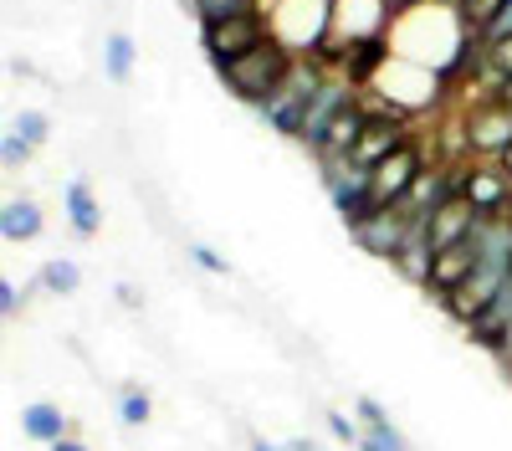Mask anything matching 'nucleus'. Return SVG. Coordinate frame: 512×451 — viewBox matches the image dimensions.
Masks as SVG:
<instances>
[{"label": "nucleus", "instance_id": "bb28decb", "mask_svg": "<svg viewBox=\"0 0 512 451\" xmlns=\"http://www.w3.org/2000/svg\"><path fill=\"white\" fill-rule=\"evenodd\" d=\"M16 134H21V139H31V144H47L52 123L41 118V113H31V108H26V113H21V123H16Z\"/></svg>", "mask_w": 512, "mask_h": 451}, {"label": "nucleus", "instance_id": "1a4fd4ad", "mask_svg": "<svg viewBox=\"0 0 512 451\" xmlns=\"http://www.w3.org/2000/svg\"><path fill=\"white\" fill-rule=\"evenodd\" d=\"M477 262H482V241H477V231L466 236V241H456V246H441V252H436V267H431V282H425V293L441 303L456 282H466V277L477 272Z\"/></svg>", "mask_w": 512, "mask_h": 451}, {"label": "nucleus", "instance_id": "412c9836", "mask_svg": "<svg viewBox=\"0 0 512 451\" xmlns=\"http://www.w3.org/2000/svg\"><path fill=\"white\" fill-rule=\"evenodd\" d=\"M190 6H195L200 26H210V21H226V16H246V11H262V0H190Z\"/></svg>", "mask_w": 512, "mask_h": 451}, {"label": "nucleus", "instance_id": "f704fd0d", "mask_svg": "<svg viewBox=\"0 0 512 451\" xmlns=\"http://www.w3.org/2000/svg\"><path fill=\"white\" fill-rule=\"evenodd\" d=\"M251 451H287V446H272V441H262V436H251Z\"/></svg>", "mask_w": 512, "mask_h": 451}, {"label": "nucleus", "instance_id": "c756f323", "mask_svg": "<svg viewBox=\"0 0 512 451\" xmlns=\"http://www.w3.org/2000/svg\"><path fill=\"white\" fill-rule=\"evenodd\" d=\"M0 318H21V293H16V282H0Z\"/></svg>", "mask_w": 512, "mask_h": 451}, {"label": "nucleus", "instance_id": "a211bd4d", "mask_svg": "<svg viewBox=\"0 0 512 451\" xmlns=\"http://www.w3.org/2000/svg\"><path fill=\"white\" fill-rule=\"evenodd\" d=\"M0 236H6V241L41 236V205L36 200H6V205H0Z\"/></svg>", "mask_w": 512, "mask_h": 451}, {"label": "nucleus", "instance_id": "20e7f679", "mask_svg": "<svg viewBox=\"0 0 512 451\" xmlns=\"http://www.w3.org/2000/svg\"><path fill=\"white\" fill-rule=\"evenodd\" d=\"M507 282H512V267H507V262H492V257H482V262H477V272L466 277V282H456L451 293L441 298V308H446V313H451V318L466 328V323H472L477 313H487V308H492V298L502 293Z\"/></svg>", "mask_w": 512, "mask_h": 451}, {"label": "nucleus", "instance_id": "0eeeda50", "mask_svg": "<svg viewBox=\"0 0 512 451\" xmlns=\"http://www.w3.org/2000/svg\"><path fill=\"white\" fill-rule=\"evenodd\" d=\"M410 231H415V216H405L400 205H374L364 221L349 226V236L364 246L369 257H379V262H395L400 246L410 241Z\"/></svg>", "mask_w": 512, "mask_h": 451}, {"label": "nucleus", "instance_id": "9d476101", "mask_svg": "<svg viewBox=\"0 0 512 451\" xmlns=\"http://www.w3.org/2000/svg\"><path fill=\"white\" fill-rule=\"evenodd\" d=\"M354 93H359V88H354L349 77H328L323 88L313 93V103H308V123H303V139H297V144H308V149L318 154V149H323V134H328V123L338 118V108H344Z\"/></svg>", "mask_w": 512, "mask_h": 451}, {"label": "nucleus", "instance_id": "4be33fe9", "mask_svg": "<svg viewBox=\"0 0 512 451\" xmlns=\"http://www.w3.org/2000/svg\"><path fill=\"white\" fill-rule=\"evenodd\" d=\"M77 282H82V272H77V262H67V257H57V262L41 267V287H47V293H77Z\"/></svg>", "mask_w": 512, "mask_h": 451}, {"label": "nucleus", "instance_id": "423d86ee", "mask_svg": "<svg viewBox=\"0 0 512 451\" xmlns=\"http://www.w3.org/2000/svg\"><path fill=\"white\" fill-rule=\"evenodd\" d=\"M420 170H425V144L410 134L390 159H379L374 170H369V200H374V205H400L405 190L420 180Z\"/></svg>", "mask_w": 512, "mask_h": 451}, {"label": "nucleus", "instance_id": "c85d7f7f", "mask_svg": "<svg viewBox=\"0 0 512 451\" xmlns=\"http://www.w3.org/2000/svg\"><path fill=\"white\" fill-rule=\"evenodd\" d=\"M190 257H195L205 272H216V277H226V272H231V267H226V257H216V252H210V246H200V241L190 246Z\"/></svg>", "mask_w": 512, "mask_h": 451}, {"label": "nucleus", "instance_id": "f257e3e1", "mask_svg": "<svg viewBox=\"0 0 512 451\" xmlns=\"http://www.w3.org/2000/svg\"><path fill=\"white\" fill-rule=\"evenodd\" d=\"M292 67H297V52L287 47L282 36H267L262 47H251V52L236 57V62H221L216 72H221V82H226L241 103H267L282 82H287Z\"/></svg>", "mask_w": 512, "mask_h": 451}, {"label": "nucleus", "instance_id": "c9c22d12", "mask_svg": "<svg viewBox=\"0 0 512 451\" xmlns=\"http://www.w3.org/2000/svg\"><path fill=\"white\" fill-rule=\"evenodd\" d=\"M497 164H502V170H507V175H512V144H507V149H502V154H497Z\"/></svg>", "mask_w": 512, "mask_h": 451}, {"label": "nucleus", "instance_id": "a878e982", "mask_svg": "<svg viewBox=\"0 0 512 451\" xmlns=\"http://www.w3.org/2000/svg\"><path fill=\"white\" fill-rule=\"evenodd\" d=\"M31 149H36V144H31V139H21V134L11 129L6 139H0V164H6V170H16V164H26V159H31Z\"/></svg>", "mask_w": 512, "mask_h": 451}, {"label": "nucleus", "instance_id": "b1692460", "mask_svg": "<svg viewBox=\"0 0 512 451\" xmlns=\"http://www.w3.org/2000/svg\"><path fill=\"white\" fill-rule=\"evenodd\" d=\"M472 41H477L482 52H487V47H497V41H512V0H507V6H502L482 31H472Z\"/></svg>", "mask_w": 512, "mask_h": 451}, {"label": "nucleus", "instance_id": "f3484780", "mask_svg": "<svg viewBox=\"0 0 512 451\" xmlns=\"http://www.w3.org/2000/svg\"><path fill=\"white\" fill-rule=\"evenodd\" d=\"M67 221H72V231H77L82 241L98 236L103 211H98V195H93V185H88V180H72V185H67Z\"/></svg>", "mask_w": 512, "mask_h": 451}, {"label": "nucleus", "instance_id": "aec40b11", "mask_svg": "<svg viewBox=\"0 0 512 451\" xmlns=\"http://www.w3.org/2000/svg\"><path fill=\"white\" fill-rule=\"evenodd\" d=\"M149 416H154V400H149V390H144V385H123V390H118V421L139 431Z\"/></svg>", "mask_w": 512, "mask_h": 451}, {"label": "nucleus", "instance_id": "72a5a7b5", "mask_svg": "<svg viewBox=\"0 0 512 451\" xmlns=\"http://www.w3.org/2000/svg\"><path fill=\"white\" fill-rule=\"evenodd\" d=\"M287 451H323L318 441H308V436H297V441H287Z\"/></svg>", "mask_w": 512, "mask_h": 451}, {"label": "nucleus", "instance_id": "2f4dec72", "mask_svg": "<svg viewBox=\"0 0 512 451\" xmlns=\"http://www.w3.org/2000/svg\"><path fill=\"white\" fill-rule=\"evenodd\" d=\"M492 354H497V364H512V328H507V334H502V344H497Z\"/></svg>", "mask_w": 512, "mask_h": 451}, {"label": "nucleus", "instance_id": "f8f14e48", "mask_svg": "<svg viewBox=\"0 0 512 451\" xmlns=\"http://www.w3.org/2000/svg\"><path fill=\"white\" fill-rule=\"evenodd\" d=\"M456 195V170H420V180L405 190V200H400V211L405 216H415V221H425L436 211V205H446Z\"/></svg>", "mask_w": 512, "mask_h": 451}, {"label": "nucleus", "instance_id": "5701e85b", "mask_svg": "<svg viewBox=\"0 0 512 451\" xmlns=\"http://www.w3.org/2000/svg\"><path fill=\"white\" fill-rule=\"evenodd\" d=\"M359 451H405V436H400L390 421H379V426H364Z\"/></svg>", "mask_w": 512, "mask_h": 451}, {"label": "nucleus", "instance_id": "473e14b6", "mask_svg": "<svg viewBox=\"0 0 512 451\" xmlns=\"http://www.w3.org/2000/svg\"><path fill=\"white\" fill-rule=\"evenodd\" d=\"M47 451H88V446H82V441H77V436H62V441H52V446H47Z\"/></svg>", "mask_w": 512, "mask_h": 451}, {"label": "nucleus", "instance_id": "6ab92c4d", "mask_svg": "<svg viewBox=\"0 0 512 451\" xmlns=\"http://www.w3.org/2000/svg\"><path fill=\"white\" fill-rule=\"evenodd\" d=\"M134 62H139L134 36L113 31V36L103 41V72H108V82H128V77H134Z\"/></svg>", "mask_w": 512, "mask_h": 451}, {"label": "nucleus", "instance_id": "6e6552de", "mask_svg": "<svg viewBox=\"0 0 512 451\" xmlns=\"http://www.w3.org/2000/svg\"><path fill=\"white\" fill-rule=\"evenodd\" d=\"M507 144H512V108H507V103L492 98V103H482V108L466 113V149H472V154L497 159Z\"/></svg>", "mask_w": 512, "mask_h": 451}, {"label": "nucleus", "instance_id": "ddd939ff", "mask_svg": "<svg viewBox=\"0 0 512 451\" xmlns=\"http://www.w3.org/2000/svg\"><path fill=\"white\" fill-rule=\"evenodd\" d=\"M364 123H369V108H364V88L338 108V118L328 123V134H323V149L318 154H349L354 144H359V134H364Z\"/></svg>", "mask_w": 512, "mask_h": 451}, {"label": "nucleus", "instance_id": "39448f33", "mask_svg": "<svg viewBox=\"0 0 512 451\" xmlns=\"http://www.w3.org/2000/svg\"><path fill=\"white\" fill-rule=\"evenodd\" d=\"M456 190L477 205V216L487 221H512V175L502 170V164H466V170H456Z\"/></svg>", "mask_w": 512, "mask_h": 451}, {"label": "nucleus", "instance_id": "cd10ccee", "mask_svg": "<svg viewBox=\"0 0 512 451\" xmlns=\"http://www.w3.org/2000/svg\"><path fill=\"white\" fill-rule=\"evenodd\" d=\"M328 431H333L338 441H354V446H359V436H364V421H349L344 410H328Z\"/></svg>", "mask_w": 512, "mask_h": 451}, {"label": "nucleus", "instance_id": "dca6fc26", "mask_svg": "<svg viewBox=\"0 0 512 451\" xmlns=\"http://www.w3.org/2000/svg\"><path fill=\"white\" fill-rule=\"evenodd\" d=\"M21 436H31V441H41V446H52V441L67 436V416H62L52 400H31V405L21 410Z\"/></svg>", "mask_w": 512, "mask_h": 451}, {"label": "nucleus", "instance_id": "f03ea898", "mask_svg": "<svg viewBox=\"0 0 512 451\" xmlns=\"http://www.w3.org/2000/svg\"><path fill=\"white\" fill-rule=\"evenodd\" d=\"M323 62L318 57H297V67L287 72V82L267 98V103H256V113H262L272 129L282 134V139H303V123H308V103H313V93L323 88Z\"/></svg>", "mask_w": 512, "mask_h": 451}, {"label": "nucleus", "instance_id": "7ed1b4c3", "mask_svg": "<svg viewBox=\"0 0 512 451\" xmlns=\"http://www.w3.org/2000/svg\"><path fill=\"white\" fill-rule=\"evenodd\" d=\"M267 36H277V31H272V16H267V11H246V16H226V21L200 26V47H205L210 62L221 67V62L246 57L251 47H262Z\"/></svg>", "mask_w": 512, "mask_h": 451}, {"label": "nucleus", "instance_id": "9b49d317", "mask_svg": "<svg viewBox=\"0 0 512 451\" xmlns=\"http://www.w3.org/2000/svg\"><path fill=\"white\" fill-rule=\"evenodd\" d=\"M477 226H482V216H477V205L466 200L461 190H456L446 205H436L431 216H425V231H431V246H436V252H441V246H456V241H466V236H472Z\"/></svg>", "mask_w": 512, "mask_h": 451}, {"label": "nucleus", "instance_id": "2eb2a0df", "mask_svg": "<svg viewBox=\"0 0 512 451\" xmlns=\"http://www.w3.org/2000/svg\"><path fill=\"white\" fill-rule=\"evenodd\" d=\"M507 328H512V282L502 287V293L492 298V308L487 313H477L472 323H466V339H472V344H482L487 354L502 344V334H507Z\"/></svg>", "mask_w": 512, "mask_h": 451}, {"label": "nucleus", "instance_id": "393cba45", "mask_svg": "<svg viewBox=\"0 0 512 451\" xmlns=\"http://www.w3.org/2000/svg\"><path fill=\"white\" fill-rule=\"evenodd\" d=\"M502 6H507V0H456L461 21L472 26V31H482V26H487V21H492V16H497Z\"/></svg>", "mask_w": 512, "mask_h": 451}, {"label": "nucleus", "instance_id": "4468645a", "mask_svg": "<svg viewBox=\"0 0 512 451\" xmlns=\"http://www.w3.org/2000/svg\"><path fill=\"white\" fill-rule=\"evenodd\" d=\"M405 282H415V287H425L431 282V267H436V246H431V231H425V221H415V231H410V241L400 246V257L390 262Z\"/></svg>", "mask_w": 512, "mask_h": 451}, {"label": "nucleus", "instance_id": "7c9ffc66", "mask_svg": "<svg viewBox=\"0 0 512 451\" xmlns=\"http://www.w3.org/2000/svg\"><path fill=\"white\" fill-rule=\"evenodd\" d=\"M359 421H364V426H379V421H390V416L379 410V400H369V395H364V400H359Z\"/></svg>", "mask_w": 512, "mask_h": 451}]
</instances>
